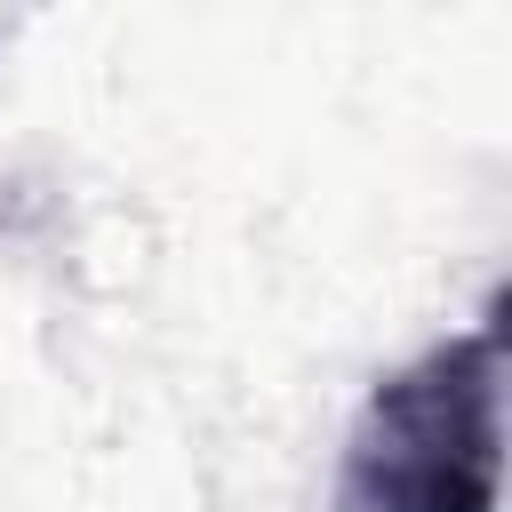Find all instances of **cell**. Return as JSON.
<instances>
[{
  "mask_svg": "<svg viewBox=\"0 0 512 512\" xmlns=\"http://www.w3.org/2000/svg\"><path fill=\"white\" fill-rule=\"evenodd\" d=\"M504 320L424 344L376 376L344 440V512H496L504 464Z\"/></svg>",
  "mask_w": 512,
  "mask_h": 512,
  "instance_id": "obj_1",
  "label": "cell"
}]
</instances>
